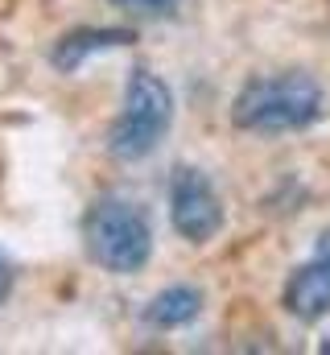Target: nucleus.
Returning <instances> with one entry per match:
<instances>
[{
    "mask_svg": "<svg viewBox=\"0 0 330 355\" xmlns=\"http://www.w3.org/2000/svg\"><path fill=\"white\" fill-rule=\"evenodd\" d=\"M322 107H327V95L318 79L302 71H285V75L248 79L232 103V120L244 132H297V128H310L322 116Z\"/></svg>",
    "mask_w": 330,
    "mask_h": 355,
    "instance_id": "1",
    "label": "nucleus"
},
{
    "mask_svg": "<svg viewBox=\"0 0 330 355\" xmlns=\"http://www.w3.org/2000/svg\"><path fill=\"white\" fill-rule=\"evenodd\" d=\"M87 257L107 272H141L153 257V232L141 207L128 198H99L82 219Z\"/></svg>",
    "mask_w": 330,
    "mask_h": 355,
    "instance_id": "2",
    "label": "nucleus"
},
{
    "mask_svg": "<svg viewBox=\"0 0 330 355\" xmlns=\"http://www.w3.org/2000/svg\"><path fill=\"white\" fill-rule=\"evenodd\" d=\"M318 257H327V261H330V227L318 236Z\"/></svg>",
    "mask_w": 330,
    "mask_h": 355,
    "instance_id": "10",
    "label": "nucleus"
},
{
    "mask_svg": "<svg viewBox=\"0 0 330 355\" xmlns=\"http://www.w3.org/2000/svg\"><path fill=\"white\" fill-rule=\"evenodd\" d=\"M169 223L182 240L190 244H207L219 236L223 227V198L215 190V182L194 170V166H177L169 178Z\"/></svg>",
    "mask_w": 330,
    "mask_h": 355,
    "instance_id": "4",
    "label": "nucleus"
},
{
    "mask_svg": "<svg viewBox=\"0 0 330 355\" xmlns=\"http://www.w3.org/2000/svg\"><path fill=\"white\" fill-rule=\"evenodd\" d=\"M124 12H137L141 21H169L177 12V0H112Z\"/></svg>",
    "mask_w": 330,
    "mask_h": 355,
    "instance_id": "8",
    "label": "nucleus"
},
{
    "mask_svg": "<svg viewBox=\"0 0 330 355\" xmlns=\"http://www.w3.org/2000/svg\"><path fill=\"white\" fill-rule=\"evenodd\" d=\"M8 289H12V272H8V265L0 261V302L8 297Z\"/></svg>",
    "mask_w": 330,
    "mask_h": 355,
    "instance_id": "9",
    "label": "nucleus"
},
{
    "mask_svg": "<svg viewBox=\"0 0 330 355\" xmlns=\"http://www.w3.org/2000/svg\"><path fill=\"white\" fill-rule=\"evenodd\" d=\"M285 310L297 322H318L330 314V261L314 257L310 265L293 268V277L285 281Z\"/></svg>",
    "mask_w": 330,
    "mask_h": 355,
    "instance_id": "5",
    "label": "nucleus"
},
{
    "mask_svg": "<svg viewBox=\"0 0 330 355\" xmlns=\"http://www.w3.org/2000/svg\"><path fill=\"white\" fill-rule=\"evenodd\" d=\"M198 314H202V293H198L194 285H169V289H162V293L145 306V322L157 327V331L190 327Z\"/></svg>",
    "mask_w": 330,
    "mask_h": 355,
    "instance_id": "7",
    "label": "nucleus"
},
{
    "mask_svg": "<svg viewBox=\"0 0 330 355\" xmlns=\"http://www.w3.org/2000/svg\"><path fill=\"white\" fill-rule=\"evenodd\" d=\"M137 42V33L132 29H75V33H67L58 46H54V67L58 71H75L82 67L91 54H99V50H120V46H132Z\"/></svg>",
    "mask_w": 330,
    "mask_h": 355,
    "instance_id": "6",
    "label": "nucleus"
},
{
    "mask_svg": "<svg viewBox=\"0 0 330 355\" xmlns=\"http://www.w3.org/2000/svg\"><path fill=\"white\" fill-rule=\"evenodd\" d=\"M173 124V95L153 71H137L124 87V107L112 124L107 149L120 162H141L165 141Z\"/></svg>",
    "mask_w": 330,
    "mask_h": 355,
    "instance_id": "3",
    "label": "nucleus"
}]
</instances>
